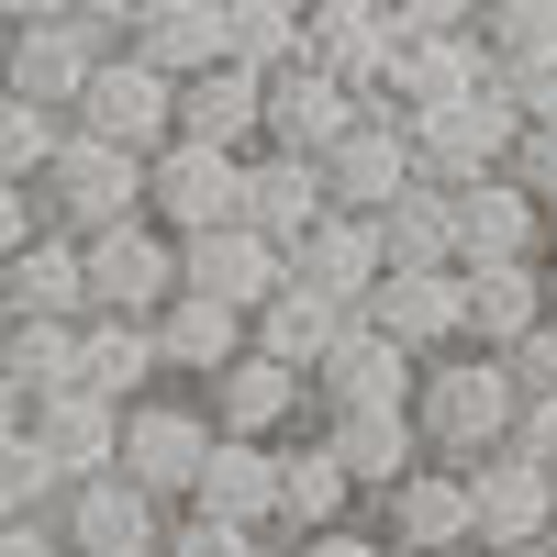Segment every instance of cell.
I'll use <instances>...</instances> for the list:
<instances>
[{
    "label": "cell",
    "mask_w": 557,
    "mask_h": 557,
    "mask_svg": "<svg viewBox=\"0 0 557 557\" xmlns=\"http://www.w3.org/2000/svg\"><path fill=\"white\" fill-rule=\"evenodd\" d=\"M491 357H502V368H513V391H557V301H546V312L524 323V335H513V346H491Z\"/></svg>",
    "instance_id": "cell-43"
},
{
    "label": "cell",
    "mask_w": 557,
    "mask_h": 557,
    "mask_svg": "<svg viewBox=\"0 0 557 557\" xmlns=\"http://www.w3.org/2000/svg\"><path fill=\"white\" fill-rule=\"evenodd\" d=\"M469 89H491V45L457 23V34H401L380 101H391V112H446V101H469Z\"/></svg>",
    "instance_id": "cell-21"
},
{
    "label": "cell",
    "mask_w": 557,
    "mask_h": 557,
    "mask_svg": "<svg viewBox=\"0 0 557 557\" xmlns=\"http://www.w3.org/2000/svg\"><path fill=\"white\" fill-rule=\"evenodd\" d=\"M45 524H57V546H67V557H157L168 502H146L123 469H89V480H67L57 502H45Z\"/></svg>",
    "instance_id": "cell-7"
},
{
    "label": "cell",
    "mask_w": 557,
    "mask_h": 557,
    "mask_svg": "<svg viewBox=\"0 0 557 557\" xmlns=\"http://www.w3.org/2000/svg\"><path fill=\"white\" fill-rule=\"evenodd\" d=\"M112 45L123 34H101L89 12H34V23H12L0 89H23V101H45V112H78V89H89V67H101Z\"/></svg>",
    "instance_id": "cell-8"
},
{
    "label": "cell",
    "mask_w": 557,
    "mask_h": 557,
    "mask_svg": "<svg viewBox=\"0 0 557 557\" xmlns=\"http://www.w3.org/2000/svg\"><path fill=\"white\" fill-rule=\"evenodd\" d=\"M312 435L346 457V480H357V502L368 491H391L412 457H424V435H412V412L401 401H357V412H312Z\"/></svg>",
    "instance_id": "cell-27"
},
{
    "label": "cell",
    "mask_w": 557,
    "mask_h": 557,
    "mask_svg": "<svg viewBox=\"0 0 557 557\" xmlns=\"http://www.w3.org/2000/svg\"><path fill=\"white\" fill-rule=\"evenodd\" d=\"M502 557H557V546H546V535H535V546H502Z\"/></svg>",
    "instance_id": "cell-52"
},
{
    "label": "cell",
    "mask_w": 557,
    "mask_h": 557,
    "mask_svg": "<svg viewBox=\"0 0 557 557\" xmlns=\"http://www.w3.org/2000/svg\"><path fill=\"white\" fill-rule=\"evenodd\" d=\"M190 513H212V524H257V535H268V513H278V446H257V435H212L201 480H190ZM268 546H278V535H268Z\"/></svg>",
    "instance_id": "cell-26"
},
{
    "label": "cell",
    "mask_w": 557,
    "mask_h": 557,
    "mask_svg": "<svg viewBox=\"0 0 557 557\" xmlns=\"http://www.w3.org/2000/svg\"><path fill=\"white\" fill-rule=\"evenodd\" d=\"M78 12H89V23H101V34H123L134 12H146V0H78Z\"/></svg>",
    "instance_id": "cell-50"
},
{
    "label": "cell",
    "mask_w": 557,
    "mask_h": 557,
    "mask_svg": "<svg viewBox=\"0 0 557 557\" xmlns=\"http://www.w3.org/2000/svg\"><path fill=\"white\" fill-rule=\"evenodd\" d=\"M435 557H491V546H435Z\"/></svg>",
    "instance_id": "cell-54"
},
{
    "label": "cell",
    "mask_w": 557,
    "mask_h": 557,
    "mask_svg": "<svg viewBox=\"0 0 557 557\" xmlns=\"http://www.w3.org/2000/svg\"><path fill=\"white\" fill-rule=\"evenodd\" d=\"M45 235V190H34V178H0V257H23Z\"/></svg>",
    "instance_id": "cell-44"
},
{
    "label": "cell",
    "mask_w": 557,
    "mask_h": 557,
    "mask_svg": "<svg viewBox=\"0 0 557 557\" xmlns=\"http://www.w3.org/2000/svg\"><path fill=\"white\" fill-rule=\"evenodd\" d=\"M278 557H391V546L368 535V524H323V535H290Z\"/></svg>",
    "instance_id": "cell-47"
},
{
    "label": "cell",
    "mask_w": 557,
    "mask_h": 557,
    "mask_svg": "<svg viewBox=\"0 0 557 557\" xmlns=\"http://www.w3.org/2000/svg\"><path fill=\"white\" fill-rule=\"evenodd\" d=\"M391 57H401V34H391L380 0H301V67L346 78L357 101H380V89H391Z\"/></svg>",
    "instance_id": "cell-13"
},
{
    "label": "cell",
    "mask_w": 557,
    "mask_h": 557,
    "mask_svg": "<svg viewBox=\"0 0 557 557\" xmlns=\"http://www.w3.org/2000/svg\"><path fill=\"white\" fill-rule=\"evenodd\" d=\"M157 557H278V546H268L257 524H212V513H190V502H168Z\"/></svg>",
    "instance_id": "cell-40"
},
{
    "label": "cell",
    "mask_w": 557,
    "mask_h": 557,
    "mask_svg": "<svg viewBox=\"0 0 557 557\" xmlns=\"http://www.w3.org/2000/svg\"><path fill=\"white\" fill-rule=\"evenodd\" d=\"M491 89L513 101V123H557V45H546V57H513V67H491Z\"/></svg>",
    "instance_id": "cell-41"
},
{
    "label": "cell",
    "mask_w": 557,
    "mask_h": 557,
    "mask_svg": "<svg viewBox=\"0 0 557 557\" xmlns=\"http://www.w3.org/2000/svg\"><path fill=\"white\" fill-rule=\"evenodd\" d=\"M257 101H268V78H257V67H235V57H212V67H190V78H178V112H168V134H190V146L246 157V146H257Z\"/></svg>",
    "instance_id": "cell-24"
},
{
    "label": "cell",
    "mask_w": 557,
    "mask_h": 557,
    "mask_svg": "<svg viewBox=\"0 0 557 557\" xmlns=\"http://www.w3.org/2000/svg\"><path fill=\"white\" fill-rule=\"evenodd\" d=\"M57 134H67V112H45V101H23V89H0V178H45Z\"/></svg>",
    "instance_id": "cell-37"
},
{
    "label": "cell",
    "mask_w": 557,
    "mask_h": 557,
    "mask_svg": "<svg viewBox=\"0 0 557 557\" xmlns=\"http://www.w3.org/2000/svg\"><path fill=\"white\" fill-rule=\"evenodd\" d=\"M57 491H67V480H57V457H45L34 435H12V446H0V524H34Z\"/></svg>",
    "instance_id": "cell-39"
},
{
    "label": "cell",
    "mask_w": 557,
    "mask_h": 557,
    "mask_svg": "<svg viewBox=\"0 0 557 557\" xmlns=\"http://www.w3.org/2000/svg\"><path fill=\"white\" fill-rule=\"evenodd\" d=\"M457 278H469V346H513L524 323L557 301L546 257H502V268H457Z\"/></svg>",
    "instance_id": "cell-30"
},
{
    "label": "cell",
    "mask_w": 557,
    "mask_h": 557,
    "mask_svg": "<svg viewBox=\"0 0 557 557\" xmlns=\"http://www.w3.org/2000/svg\"><path fill=\"white\" fill-rule=\"evenodd\" d=\"M513 368H502L491 346H446V357H424L412 368V435H424V457H446V469H469V457H491V446H513Z\"/></svg>",
    "instance_id": "cell-1"
},
{
    "label": "cell",
    "mask_w": 557,
    "mask_h": 557,
    "mask_svg": "<svg viewBox=\"0 0 557 557\" xmlns=\"http://www.w3.org/2000/svg\"><path fill=\"white\" fill-rule=\"evenodd\" d=\"M335 323H346V312L323 301V290H301V278H278V290H268V301L246 312V346H257V357H278V368H301V380H312V357L335 346Z\"/></svg>",
    "instance_id": "cell-33"
},
{
    "label": "cell",
    "mask_w": 557,
    "mask_h": 557,
    "mask_svg": "<svg viewBox=\"0 0 557 557\" xmlns=\"http://www.w3.org/2000/svg\"><path fill=\"white\" fill-rule=\"evenodd\" d=\"M0 368L23 391H67L78 380V312H12L0 323Z\"/></svg>",
    "instance_id": "cell-35"
},
{
    "label": "cell",
    "mask_w": 557,
    "mask_h": 557,
    "mask_svg": "<svg viewBox=\"0 0 557 557\" xmlns=\"http://www.w3.org/2000/svg\"><path fill=\"white\" fill-rule=\"evenodd\" d=\"M168 112H178V78L168 67H146V57H134V45H112V57L101 67H89V89H78V134H101V146H134V157H146V146H168Z\"/></svg>",
    "instance_id": "cell-11"
},
{
    "label": "cell",
    "mask_w": 557,
    "mask_h": 557,
    "mask_svg": "<svg viewBox=\"0 0 557 557\" xmlns=\"http://www.w3.org/2000/svg\"><path fill=\"white\" fill-rule=\"evenodd\" d=\"M546 278H557V212H546Z\"/></svg>",
    "instance_id": "cell-53"
},
{
    "label": "cell",
    "mask_w": 557,
    "mask_h": 557,
    "mask_svg": "<svg viewBox=\"0 0 557 557\" xmlns=\"http://www.w3.org/2000/svg\"><path fill=\"white\" fill-rule=\"evenodd\" d=\"M45 223H67V235H101V223H123V212H146V157L134 146H101V134H57V157H45Z\"/></svg>",
    "instance_id": "cell-3"
},
{
    "label": "cell",
    "mask_w": 557,
    "mask_h": 557,
    "mask_svg": "<svg viewBox=\"0 0 557 557\" xmlns=\"http://www.w3.org/2000/svg\"><path fill=\"white\" fill-rule=\"evenodd\" d=\"M323 524H357V480H346V457L301 424V435H278V513H268V535L290 546V535H323Z\"/></svg>",
    "instance_id": "cell-19"
},
{
    "label": "cell",
    "mask_w": 557,
    "mask_h": 557,
    "mask_svg": "<svg viewBox=\"0 0 557 557\" xmlns=\"http://www.w3.org/2000/svg\"><path fill=\"white\" fill-rule=\"evenodd\" d=\"M380 268H391V257H380V212H335V201H323L301 235H290V278L323 290L335 312H357L368 290H380Z\"/></svg>",
    "instance_id": "cell-17"
},
{
    "label": "cell",
    "mask_w": 557,
    "mask_h": 557,
    "mask_svg": "<svg viewBox=\"0 0 557 557\" xmlns=\"http://www.w3.org/2000/svg\"><path fill=\"white\" fill-rule=\"evenodd\" d=\"M235 212L257 223V235L290 246L301 223L323 212V168H312V157H290V146H246V201H235Z\"/></svg>",
    "instance_id": "cell-31"
},
{
    "label": "cell",
    "mask_w": 557,
    "mask_h": 557,
    "mask_svg": "<svg viewBox=\"0 0 557 557\" xmlns=\"http://www.w3.org/2000/svg\"><path fill=\"white\" fill-rule=\"evenodd\" d=\"M380 335L424 368V357H446V346H469V278L457 268H380V290L357 301Z\"/></svg>",
    "instance_id": "cell-10"
},
{
    "label": "cell",
    "mask_w": 557,
    "mask_h": 557,
    "mask_svg": "<svg viewBox=\"0 0 557 557\" xmlns=\"http://www.w3.org/2000/svg\"><path fill=\"white\" fill-rule=\"evenodd\" d=\"M412 123V168L435 178V190H469V178H491L502 157H513V101L502 89H469V101H446V112H401Z\"/></svg>",
    "instance_id": "cell-9"
},
{
    "label": "cell",
    "mask_w": 557,
    "mask_h": 557,
    "mask_svg": "<svg viewBox=\"0 0 557 557\" xmlns=\"http://www.w3.org/2000/svg\"><path fill=\"white\" fill-rule=\"evenodd\" d=\"M201 457H212V412H201V391H178V380H157L146 401H123V435H112V469L146 491V502H190V480H201Z\"/></svg>",
    "instance_id": "cell-2"
},
{
    "label": "cell",
    "mask_w": 557,
    "mask_h": 557,
    "mask_svg": "<svg viewBox=\"0 0 557 557\" xmlns=\"http://www.w3.org/2000/svg\"><path fill=\"white\" fill-rule=\"evenodd\" d=\"M235 357H246V312H235V301H212V290H168V312H157V368H168L178 391L223 380Z\"/></svg>",
    "instance_id": "cell-22"
},
{
    "label": "cell",
    "mask_w": 557,
    "mask_h": 557,
    "mask_svg": "<svg viewBox=\"0 0 557 557\" xmlns=\"http://www.w3.org/2000/svg\"><path fill=\"white\" fill-rule=\"evenodd\" d=\"M78 380L101 401H146L168 368H157V312H78Z\"/></svg>",
    "instance_id": "cell-28"
},
{
    "label": "cell",
    "mask_w": 557,
    "mask_h": 557,
    "mask_svg": "<svg viewBox=\"0 0 557 557\" xmlns=\"http://www.w3.org/2000/svg\"><path fill=\"white\" fill-rule=\"evenodd\" d=\"M457 201V268H502V257H546V201H524L513 178H469V190H446Z\"/></svg>",
    "instance_id": "cell-23"
},
{
    "label": "cell",
    "mask_w": 557,
    "mask_h": 557,
    "mask_svg": "<svg viewBox=\"0 0 557 557\" xmlns=\"http://www.w3.org/2000/svg\"><path fill=\"white\" fill-rule=\"evenodd\" d=\"M312 168H323V201H335V212H391L412 178H424V168H412V123H401L391 101H357V123H346Z\"/></svg>",
    "instance_id": "cell-5"
},
{
    "label": "cell",
    "mask_w": 557,
    "mask_h": 557,
    "mask_svg": "<svg viewBox=\"0 0 557 557\" xmlns=\"http://www.w3.org/2000/svg\"><path fill=\"white\" fill-rule=\"evenodd\" d=\"M513 446L535 457V469H557V391H524L513 401Z\"/></svg>",
    "instance_id": "cell-45"
},
{
    "label": "cell",
    "mask_w": 557,
    "mask_h": 557,
    "mask_svg": "<svg viewBox=\"0 0 557 557\" xmlns=\"http://www.w3.org/2000/svg\"><path fill=\"white\" fill-rule=\"evenodd\" d=\"M357 123V89L323 78V67H268V101H257V146H290V157H323L335 134Z\"/></svg>",
    "instance_id": "cell-20"
},
{
    "label": "cell",
    "mask_w": 557,
    "mask_h": 557,
    "mask_svg": "<svg viewBox=\"0 0 557 557\" xmlns=\"http://www.w3.org/2000/svg\"><path fill=\"white\" fill-rule=\"evenodd\" d=\"M201 412H212V435H257V446H278V435H301V424H312V380L246 346L223 380H201Z\"/></svg>",
    "instance_id": "cell-16"
},
{
    "label": "cell",
    "mask_w": 557,
    "mask_h": 557,
    "mask_svg": "<svg viewBox=\"0 0 557 557\" xmlns=\"http://www.w3.org/2000/svg\"><path fill=\"white\" fill-rule=\"evenodd\" d=\"M0 557H67V546H57V524L34 513V524H0Z\"/></svg>",
    "instance_id": "cell-48"
},
{
    "label": "cell",
    "mask_w": 557,
    "mask_h": 557,
    "mask_svg": "<svg viewBox=\"0 0 557 557\" xmlns=\"http://www.w3.org/2000/svg\"><path fill=\"white\" fill-rule=\"evenodd\" d=\"M34 12H78V0H12V23H34Z\"/></svg>",
    "instance_id": "cell-51"
},
{
    "label": "cell",
    "mask_w": 557,
    "mask_h": 557,
    "mask_svg": "<svg viewBox=\"0 0 557 557\" xmlns=\"http://www.w3.org/2000/svg\"><path fill=\"white\" fill-rule=\"evenodd\" d=\"M235 201H246V157H223V146H190V134L146 146V212L168 223V235L235 223Z\"/></svg>",
    "instance_id": "cell-12"
},
{
    "label": "cell",
    "mask_w": 557,
    "mask_h": 557,
    "mask_svg": "<svg viewBox=\"0 0 557 557\" xmlns=\"http://www.w3.org/2000/svg\"><path fill=\"white\" fill-rule=\"evenodd\" d=\"M123 45L146 67H168V78H190V67L223 57V0H146V12L123 23Z\"/></svg>",
    "instance_id": "cell-32"
},
{
    "label": "cell",
    "mask_w": 557,
    "mask_h": 557,
    "mask_svg": "<svg viewBox=\"0 0 557 557\" xmlns=\"http://www.w3.org/2000/svg\"><path fill=\"white\" fill-rule=\"evenodd\" d=\"M380 257L391 268H457V201L435 178H412V190L380 212Z\"/></svg>",
    "instance_id": "cell-34"
},
{
    "label": "cell",
    "mask_w": 557,
    "mask_h": 557,
    "mask_svg": "<svg viewBox=\"0 0 557 557\" xmlns=\"http://www.w3.org/2000/svg\"><path fill=\"white\" fill-rule=\"evenodd\" d=\"M23 435L57 457V480H89V469H112V435H123V401H101L89 380H67V391H34V412H23Z\"/></svg>",
    "instance_id": "cell-25"
},
{
    "label": "cell",
    "mask_w": 557,
    "mask_h": 557,
    "mask_svg": "<svg viewBox=\"0 0 557 557\" xmlns=\"http://www.w3.org/2000/svg\"><path fill=\"white\" fill-rule=\"evenodd\" d=\"M391 34H457V23H480V0H380Z\"/></svg>",
    "instance_id": "cell-46"
},
{
    "label": "cell",
    "mask_w": 557,
    "mask_h": 557,
    "mask_svg": "<svg viewBox=\"0 0 557 557\" xmlns=\"http://www.w3.org/2000/svg\"><path fill=\"white\" fill-rule=\"evenodd\" d=\"M357 401H412V357H401L368 312H346L335 346L312 357V412H357Z\"/></svg>",
    "instance_id": "cell-18"
},
{
    "label": "cell",
    "mask_w": 557,
    "mask_h": 557,
    "mask_svg": "<svg viewBox=\"0 0 557 557\" xmlns=\"http://www.w3.org/2000/svg\"><path fill=\"white\" fill-rule=\"evenodd\" d=\"M368 535H380L391 557H435V546H480L469 535V469H446V457H412V469L391 491H368L357 502Z\"/></svg>",
    "instance_id": "cell-4"
},
{
    "label": "cell",
    "mask_w": 557,
    "mask_h": 557,
    "mask_svg": "<svg viewBox=\"0 0 557 557\" xmlns=\"http://www.w3.org/2000/svg\"><path fill=\"white\" fill-rule=\"evenodd\" d=\"M78 268H89V312H168L178 235L157 212H123V223H101V235H78Z\"/></svg>",
    "instance_id": "cell-6"
},
{
    "label": "cell",
    "mask_w": 557,
    "mask_h": 557,
    "mask_svg": "<svg viewBox=\"0 0 557 557\" xmlns=\"http://www.w3.org/2000/svg\"><path fill=\"white\" fill-rule=\"evenodd\" d=\"M23 412H34V391L12 380V368H0V446H12V435H23Z\"/></svg>",
    "instance_id": "cell-49"
},
{
    "label": "cell",
    "mask_w": 557,
    "mask_h": 557,
    "mask_svg": "<svg viewBox=\"0 0 557 557\" xmlns=\"http://www.w3.org/2000/svg\"><path fill=\"white\" fill-rule=\"evenodd\" d=\"M546 546H557V524H546Z\"/></svg>",
    "instance_id": "cell-56"
},
{
    "label": "cell",
    "mask_w": 557,
    "mask_h": 557,
    "mask_svg": "<svg viewBox=\"0 0 557 557\" xmlns=\"http://www.w3.org/2000/svg\"><path fill=\"white\" fill-rule=\"evenodd\" d=\"M0 312H89V268L67 223H45L23 257H0Z\"/></svg>",
    "instance_id": "cell-29"
},
{
    "label": "cell",
    "mask_w": 557,
    "mask_h": 557,
    "mask_svg": "<svg viewBox=\"0 0 557 557\" xmlns=\"http://www.w3.org/2000/svg\"><path fill=\"white\" fill-rule=\"evenodd\" d=\"M223 57L235 67H290L301 57V0H223Z\"/></svg>",
    "instance_id": "cell-36"
},
{
    "label": "cell",
    "mask_w": 557,
    "mask_h": 557,
    "mask_svg": "<svg viewBox=\"0 0 557 557\" xmlns=\"http://www.w3.org/2000/svg\"><path fill=\"white\" fill-rule=\"evenodd\" d=\"M469 34L491 45V67L546 57V45H557V0H480V23H469Z\"/></svg>",
    "instance_id": "cell-38"
},
{
    "label": "cell",
    "mask_w": 557,
    "mask_h": 557,
    "mask_svg": "<svg viewBox=\"0 0 557 557\" xmlns=\"http://www.w3.org/2000/svg\"><path fill=\"white\" fill-rule=\"evenodd\" d=\"M0 57H12V23H0Z\"/></svg>",
    "instance_id": "cell-55"
},
{
    "label": "cell",
    "mask_w": 557,
    "mask_h": 557,
    "mask_svg": "<svg viewBox=\"0 0 557 557\" xmlns=\"http://www.w3.org/2000/svg\"><path fill=\"white\" fill-rule=\"evenodd\" d=\"M0 323H12V312H0Z\"/></svg>",
    "instance_id": "cell-57"
},
{
    "label": "cell",
    "mask_w": 557,
    "mask_h": 557,
    "mask_svg": "<svg viewBox=\"0 0 557 557\" xmlns=\"http://www.w3.org/2000/svg\"><path fill=\"white\" fill-rule=\"evenodd\" d=\"M278 278H290V246H278V235H257L246 212H235V223H201V235H178V290H212V301L257 312Z\"/></svg>",
    "instance_id": "cell-15"
},
{
    "label": "cell",
    "mask_w": 557,
    "mask_h": 557,
    "mask_svg": "<svg viewBox=\"0 0 557 557\" xmlns=\"http://www.w3.org/2000/svg\"><path fill=\"white\" fill-rule=\"evenodd\" d=\"M502 178H513L524 201L557 212V123H524V134H513V157H502Z\"/></svg>",
    "instance_id": "cell-42"
},
{
    "label": "cell",
    "mask_w": 557,
    "mask_h": 557,
    "mask_svg": "<svg viewBox=\"0 0 557 557\" xmlns=\"http://www.w3.org/2000/svg\"><path fill=\"white\" fill-rule=\"evenodd\" d=\"M557 524V469H535L524 446H491L469 457V535L502 557V546H535Z\"/></svg>",
    "instance_id": "cell-14"
}]
</instances>
